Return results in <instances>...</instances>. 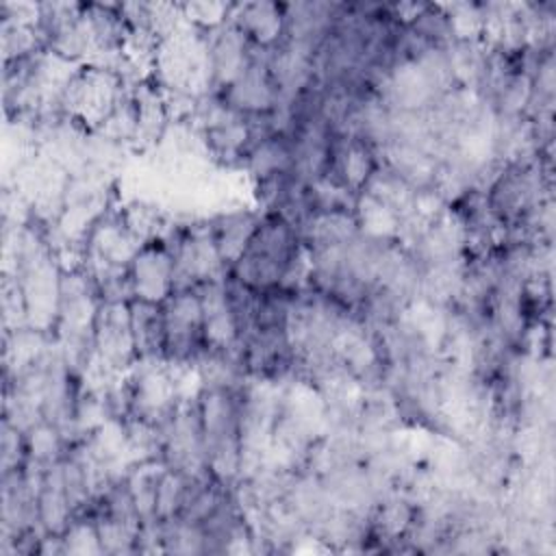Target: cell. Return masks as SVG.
Masks as SVG:
<instances>
[{
  "label": "cell",
  "mask_w": 556,
  "mask_h": 556,
  "mask_svg": "<svg viewBox=\"0 0 556 556\" xmlns=\"http://www.w3.org/2000/svg\"><path fill=\"white\" fill-rule=\"evenodd\" d=\"M132 287L139 300L161 304L174 293V256L165 250H143L135 254Z\"/></svg>",
  "instance_id": "cell-1"
},
{
  "label": "cell",
  "mask_w": 556,
  "mask_h": 556,
  "mask_svg": "<svg viewBox=\"0 0 556 556\" xmlns=\"http://www.w3.org/2000/svg\"><path fill=\"white\" fill-rule=\"evenodd\" d=\"M237 28L258 41L263 48L265 46H274L276 39L280 37L282 28H285V15H282V7L276 4H241L239 7V15H237Z\"/></svg>",
  "instance_id": "cell-2"
}]
</instances>
